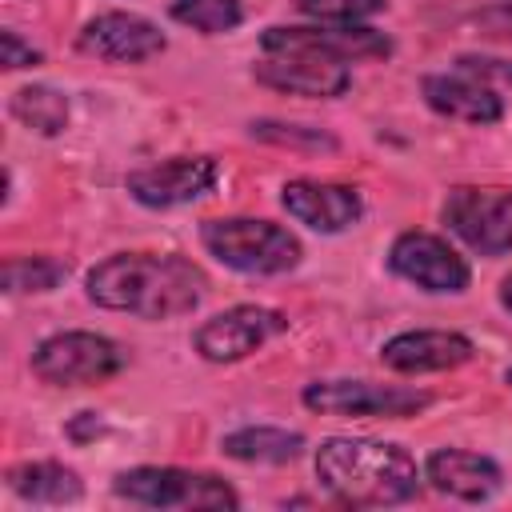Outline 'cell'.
I'll use <instances>...</instances> for the list:
<instances>
[{"label": "cell", "mask_w": 512, "mask_h": 512, "mask_svg": "<svg viewBox=\"0 0 512 512\" xmlns=\"http://www.w3.org/2000/svg\"><path fill=\"white\" fill-rule=\"evenodd\" d=\"M280 204L292 220H300L312 232H344L364 212L356 188L328 184V180H288L280 188Z\"/></svg>", "instance_id": "obj_14"}, {"label": "cell", "mask_w": 512, "mask_h": 512, "mask_svg": "<svg viewBox=\"0 0 512 512\" xmlns=\"http://www.w3.org/2000/svg\"><path fill=\"white\" fill-rule=\"evenodd\" d=\"M44 56H40V48H32V44H24L20 40V32H12V28H4L0 32V64L8 68V72H16V68H36Z\"/></svg>", "instance_id": "obj_25"}, {"label": "cell", "mask_w": 512, "mask_h": 512, "mask_svg": "<svg viewBox=\"0 0 512 512\" xmlns=\"http://www.w3.org/2000/svg\"><path fill=\"white\" fill-rule=\"evenodd\" d=\"M172 16L204 36H220L244 20V8L240 0H172Z\"/></svg>", "instance_id": "obj_22"}, {"label": "cell", "mask_w": 512, "mask_h": 512, "mask_svg": "<svg viewBox=\"0 0 512 512\" xmlns=\"http://www.w3.org/2000/svg\"><path fill=\"white\" fill-rule=\"evenodd\" d=\"M112 492L144 508H240V496L220 476L188 468H128L112 480Z\"/></svg>", "instance_id": "obj_4"}, {"label": "cell", "mask_w": 512, "mask_h": 512, "mask_svg": "<svg viewBox=\"0 0 512 512\" xmlns=\"http://www.w3.org/2000/svg\"><path fill=\"white\" fill-rule=\"evenodd\" d=\"M256 140L276 144V148H292V152H336L340 140L324 128H308V124H284V120H252L248 124Z\"/></svg>", "instance_id": "obj_21"}, {"label": "cell", "mask_w": 512, "mask_h": 512, "mask_svg": "<svg viewBox=\"0 0 512 512\" xmlns=\"http://www.w3.org/2000/svg\"><path fill=\"white\" fill-rule=\"evenodd\" d=\"M304 408L320 416H416L432 404L428 392L372 380H316L304 388Z\"/></svg>", "instance_id": "obj_8"}, {"label": "cell", "mask_w": 512, "mask_h": 512, "mask_svg": "<svg viewBox=\"0 0 512 512\" xmlns=\"http://www.w3.org/2000/svg\"><path fill=\"white\" fill-rule=\"evenodd\" d=\"M8 112L28 128V132H40V136H56L68 128V96L48 88V84H28V88H16L12 100H8Z\"/></svg>", "instance_id": "obj_20"}, {"label": "cell", "mask_w": 512, "mask_h": 512, "mask_svg": "<svg viewBox=\"0 0 512 512\" xmlns=\"http://www.w3.org/2000/svg\"><path fill=\"white\" fill-rule=\"evenodd\" d=\"M288 328L284 312L264 308V304H236L228 312H216L212 320H204L192 336L196 352L212 364H232L252 356L256 348H264L268 340H276Z\"/></svg>", "instance_id": "obj_9"}, {"label": "cell", "mask_w": 512, "mask_h": 512, "mask_svg": "<svg viewBox=\"0 0 512 512\" xmlns=\"http://www.w3.org/2000/svg\"><path fill=\"white\" fill-rule=\"evenodd\" d=\"M204 272L176 252H116L88 272V300L140 320H176L200 308Z\"/></svg>", "instance_id": "obj_1"}, {"label": "cell", "mask_w": 512, "mask_h": 512, "mask_svg": "<svg viewBox=\"0 0 512 512\" xmlns=\"http://www.w3.org/2000/svg\"><path fill=\"white\" fill-rule=\"evenodd\" d=\"M224 456L244 460V464H288L304 452V436L288 432V428H268V424H252L240 432H228L220 440Z\"/></svg>", "instance_id": "obj_19"}, {"label": "cell", "mask_w": 512, "mask_h": 512, "mask_svg": "<svg viewBox=\"0 0 512 512\" xmlns=\"http://www.w3.org/2000/svg\"><path fill=\"white\" fill-rule=\"evenodd\" d=\"M216 160L212 156H172L152 168L128 176V192L144 208H180L216 188Z\"/></svg>", "instance_id": "obj_12"}, {"label": "cell", "mask_w": 512, "mask_h": 512, "mask_svg": "<svg viewBox=\"0 0 512 512\" xmlns=\"http://www.w3.org/2000/svg\"><path fill=\"white\" fill-rule=\"evenodd\" d=\"M8 488L32 504H76L84 496L80 476L60 460H24L8 468Z\"/></svg>", "instance_id": "obj_18"}, {"label": "cell", "mask_w": 512, "mask_h": 512, "mask_svg": "<svg viewBox=\"0 0 512 512\" xmlns=\"http://www.w3.org/2000/svg\"><path fill=\"white\" fill-rule=\"evenodd\" d=\"M316 480L328 496L352 508H384L404 504L420 492V468L400 444L328 436L316 448Z\"/></svg>", "instance_id": "obj_2"}, {"label": "cell", "mask_w": 512, "mask_h": 512, "mask_svg": "<svg viewBox=\"0 0 512 512\" xmlns=\"http://www.w3.org/2000/svg\"><path fill=\"white\" fill-rule=\"evenodd\" d=\"M200 244L224 268L244 272V276H280L300 264V240L288 228L272 220H252V216L204 220Z\"/></svg>", "instance_id": "obj_3"}, {"label": "cell", "mask_w": 512, "mask_h": 512, "mask_svg": "<svg viewBox=\"0 0 512 512\" xmlns=\"http://www.w3.org/2000/svg\"><path fill=\"white\" fill-rule=\"evenodd\" d=\"M388 268L424 292H464L472 280L464 256L432 232H400L388 248Z\"/></svg>", "instance_id": "obj_10"}, {"label": "cell", "mask_w": 512, "mask_h": 512, "mask_svg": "<svg viewBox=\"0 0 512 512\" xmlns=\"http://www.w3.org/2000/svg\"><path fill=\"white\" fill-rule=\"evenodd\" d=\"M68 276V264L52 256H12L4 264V288L8 292H52Z\"/></svg>", "instance_id": "obj_23"}, {"label": "cell", "mask_w": 512, "mask_h": 512, "mask_svg": "<svg viewBox=\"0 0 512 512\" xmlns=\"http://www.w3.org/2000/svg\"><path fill=\"white\" fill-rule=\"evenodd\" d=\"M500 304L512 312V276H504V280H500Z\"/></svg>", "instance_id": "obj_28"}, {"label": "cell", "mask_w": 512, "mask_h": 512, "mask_svg": "<svg viewBox=\"0 0 512 512\" xmlns=\"http://www.w3.org/2000/svg\"><path fill=\"white\" fill-rule=\"evenodd\" d=\"M508 384H512V368H508Z\"/></svg>", "instance_id": "obj_29"}, {"label": "cell", "mask_w": 512, "mask_h": 512, "mask_svg": "<svg viewBox=\"0 0 512 512\" xmlns=\"http://www.w3.org/2000/svg\"><path fill=\"white\" fill-rule=\"evenodd\" d=\"M472 340L460 336V332H440V328H416V332H400L392 336L384 348H380V360L384 368L392 372H408V376H420V372H448V368H460L472 360Z\"/></svg>", "instance_id": "obj_15"}, {"label": "cell", "mask_w": 512, "mask_h": 512, "mask_svg": "<svg viewBox=\"0 0 512 512\" xmlns=\"http://www.w3.org/2000/svg\"><path fill=\"white\" fill-rule=\"evenodd\" d=\"M424 476L436 492H444L452 500H464V504L492 500L504 484L496 460H488L480 452H464V448H436L424 460Z\"/></svg>", "instance_id": "obj_16"}, {"label": "cell", "mask_w": 512, "mask_h": 512, "mask_svg": "<svg viewBox=\"0 0 512 512\" xmlns=\"http://www.w3.org/2000/svg\"><path fill=\"white\" fill-rule=\"evenodd\" d=\"M296 8L324 24H360L388 8V0H296Z\"/></svg>", "instance_id": "obj_24"}, {"label": "cell", "mask_w": 512, "mask_h": 512, "mask_svg": "<svg viewBox=\"0 0 512 512\" xmlns=\"http://www.w3.org/2000/svg\"><path fill=\"white\" fill-rule=\"evenodd\" d=\"M444 224L480 256L512 252V188H452L444 200Z\"/></svg>", "instance_id": "obj_6"}, {"label": "cell", "mask_w": 512, "mask_h": 512, "mask_svg": "<svg viewBox=\"0 0 512 512\" xmlns=\"http://www.w3.org/2000/svg\"><path fill=\"white\" fill-rule=\"evenodd\" d=\"M100 428H104V420H100L96 412H80V416L68 424V436H72V440H88V436H96Z\"/></svg>", "instance_id": "obj_27"}, {"label": "cell", "mask_w": 512, "mask_h": 512, "mask_svg": "<svg viewBox=\"0 0 512 512\" xmlns=\"http://www.w3.org/2000/svg\"><path fill=\"white\" fill-rule=\"evenodd\" d=\"M164 32L136 12H100L80 32V52L108 64H140L164 52Z\"/></svg>", "instance_id": "obj_13"}, {"label": "cell", "mask_w": 512, "mask_h": 512, "mask_svg": "<svg viewBox=\"0 0 512 512\" xmlns=\"http://www.w3.org/2000/svg\"><path fill=\"white\" fill-rule=\"evenodd\" d=\"M264 52H308V56H328L340 64L352 60H380L392 52V40L368 24H276L264 28L260 36Z\"/></svg>", "instance_id": "obj_7"}, {"label": "cell", "mask_w": 512, "mask_h": 512, "mask_svg": "<svg viewBox=\"0 0 512 512\" xmlns=\"http://www.w3.org/2000/svg\"><path fill=\"white\" fill-rule=\"evenodd\" d=\"M252 76L264 88H276L288 96H316V100L344 96L352 84L348 64L328 56H308V52H264V60L252 64Z\"/></svg>", "instance_id": "obj_11"}, {"label": "cell", "mask_w": 512, "mask_h": 512, "mask_svg": "<svg viewBox=\"0 0 512 512\" xmlns=\"http://www.w3.org/2000/svg\"><path fill=\"white\" fill-rule=\"evenodd\" d=\"M420 88L440 116H452L464 124H496L504 116V100L492 92V84L468 72H436V76H424Z\"/></svg>", "instance_id": "obj_17"}, {"label": "cell", "mask_w": 512, "mask_h": 512, "mask_svg": "<svg viewBox=\"0 0 512 512\" xmlns=\"http://www.w3.org/2000/svg\"><path fill=\"white\" fill-rule=\"evenodd\" d=\"M124 364H128L124 348L96 332H56V336L40 340L32 352V372L56 388L100 384V380L116 376Z\"/></svg>", "instance_id": "obj_5"}, {"label": "cell", "mask_w": 512, "mask_h": 512, "mask_svg": "<svg viewBox=\"0 0 512 512\" xmlns=\"http://www.w3.org/2000/svg\"><path fill=\"white\" fill-rule=\"evenodd\" d=\"M456 72H468L476 80H504L512 84V60H496V56H460L456 60Z\"/></svg>", "instance_id": "obj_26"}]
</instances>
